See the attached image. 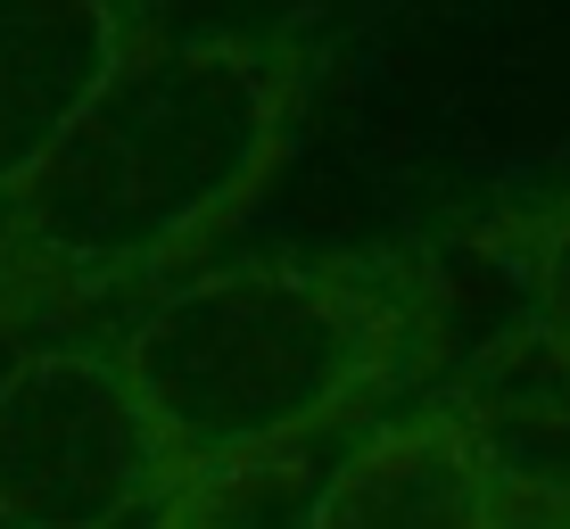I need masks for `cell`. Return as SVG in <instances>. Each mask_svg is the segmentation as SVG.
<instances>
[{"mask_svg":"<svg viewBox=\"0 0 570 529\" xmlns=\"http://www.w3.org/2000/svg\"><path fill=\"white\" fill-rule=\"evenodd\" d=\"M306 91V33L141 42L0 207V331L67 323L207 248L282 174Z\"/></svg>","mask_w":570,"mask_h":529,"instance_id":"cell-1","label":"cell"},{"mask_svg":"<svg viewBox=\"0 0 570 529\" xmlns=\"http://www.w3.org/2000/svg\"><path fill=\"white\" fill-rule=\"evenodd\" d=\"M446 331V282L414 248L207 265L116 331L174 463L306 455L331 422L414 389Z\"/></svg>","mask_w":570,"mask_h":529,"instance_id":"cell-2","label":"cell"},{"mask_svg":"<svg viewBox=\"0 0 570 529\" xmlns=\"http://www.w3.org/2000/svg\"><path fill=\"white\" fill-rule=\"evenodd\" d=\"M174 463L116 340H33L0 372V529H132Z\"/></svg>","mask_w":570,"mask_h":529,"instance_id":"cell-3","label":"cell"},{"mask_svg":"<svg viewBox=\"0 0 570 529\" xmlns=\"http://www.w3.org/2000/svg\"><path fill=\"white\" fill-rule=\"evenodd\" d=\"M149 42V0H0V207Z\"/></svg>","mask_w":570,"mask_h":529,"instance_id":"cell-4","label":"cell"},{"mask_svg":"<svg viewBox=\"0 0 570 529\" xmlns=\"http://www.w3.org/2000/svg\"><path fill=\"white\" fill-rule=\"evenodd\" d=\"M497 480H488L471 430L446 398L372 422L323 480L314 529H497Z\"/></svg>","mask_w":570,"mask_h":529,"instance_id":"cell-5","label":"cell"},{"mask_svg":"<svg viewBox=\"0 0 570 529\" xmlns=\"http://www.w3.org/2000/svg\"><path fill=\"white\" fill-rule=\"evenodd\" d=\"M504 504H570V356L538 323L471 347L439 389Z\"/></svg>","mask_w":570,"mask_h":529,"instance_id":"cell-6","label":"cell"},{"mask_svg":"<svg viewBox=\"0 0 570 529\" xmlns=\"http://www.w3.org/2000/svg\"><path fill=\"white\" fill-rule=\"evenodd\" d=\"M314 455H232V463H183L157 488L141 529H314L323 504Z\"/></svg>","mask_w":570,"mask_h":529,"instance_id":"cell-7","label":"cell"},{"mask_svg":"<svg viewBox=\"0 0 570 529\" xmlns=\"http://www.w3.org/2000/svg\"><path fill=\"white\" fill-rule=\"evenodd\" d=\"M455 232L521 290V323H538L546 340L570 356V190L497 199V207L463 215Z\"/></svg>","mask_w":570,"mask_h":529,"instance_id":"cell-8","label":"cell"},{"mask_svg":"<svg viewBox=\"0 0 570 529\" xmlns=\"http://www.w3.org/2000/svg\"><path fill=\"white\" fill-rule=\"evenodd\" d=\"M497 529H570V504H497Z\"/></svg>","mask_w":570,"mask_h":529,"instance_id":"cell-9","label":"cell"}]
</instances>
